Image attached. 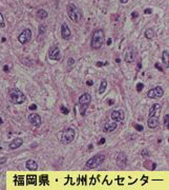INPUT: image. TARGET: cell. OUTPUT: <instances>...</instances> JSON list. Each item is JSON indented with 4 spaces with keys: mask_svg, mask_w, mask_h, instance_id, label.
<instances>
[{
    "mask_svg": "<svg viewBox=\"0 0 169 190\" xmlns=\"http://www.w3.org/2000/svg\"><path fill=\"white\" fill-rule=\"evenodd\" d=\"M105 42V34L103 30H97L94 32L90 41V47L94 50H99L103 47Z\"/></svg>",
    "mask_w": 169,
    "mask_h": 190,
    "instance_id": "1",
    "label": "cell"
},
{
    "mask_svg": "<svg viewBox=\"0 0 169 190\" xmlns=\"http://www.w3.org/2000/svg\"><path fill=\"white\" fill-rule=\"evenodd\" d=\"M75 137H76V131L72 128H66L64 130H62L61 132L58 133L59 141L64 145H67V144L72 142Z\"/></svg>",
    "mask_w": 169,
    "mask_h": 190,
    "instance_id": "2",
    "label": "cell"
},
{
    "mask_svg": "<svg viewBox=\"0 0 169 190\" xmlns=\"http://www.w3.org/2000/svg\"><path fill=\"white\" fill-rule=\"evenodd\" d=\"M8 98L13 104H21L25 101V95L22 93L20 90L16 88H9L8 89Z\"/></svg>",
    "mask_w": 169,
    "mask_h": 190,
    "instance_id": "3",
    "label": "cell"
},
{
    "mask_svg": "<svg viewBox=\"0 0 169 190\" xmlns=\"http://www.w3.org/2000/svg\"><path fill=\"white\" fill-rule=\"evenodd\" d=\"M66 12H67V15L69 19H71L72 21L76 22V23H78V22L81 21L82 19V13L80 11V9H78L77 6H76L74 3H69L67 5V8H66Z\"/></svg>",
    "mask_w": 169,
    "mask_h": 190,
    "instance_id": "4",
    "label": "cell"
},
{
    "mask_svg": "<svg viewBox=\"0 0 169 190\" xmlns=\"http://www.w3.org/2000/svg\"><path fill=\"white\" fill-rule=\"evenodd\" d=\"M90 101H91V96L89 93H84L79 97V108H80V113L82 116L85 115L86 110H87L89 104H90Z\"/></svg>",
    "mask_w": 169,
    "mask_h": 190,
    "instance_id": "5",
    "label": "cell"
},
{
    "mask_svg": "<svg viewBox=\"0 0 169 190\" xmlns=\"http://www.w3.org/2000/svg\"><path fill=\"white\" fill-rule=\"evenodd\" d=\"M104 161H105V155L97 154L86 162V167L89 168V169H95V168H98L99 166H101Z\"/></svg>",
    "mask_w": 169,
    "mask_h": 190,
    "instance_id": "6",
    "label": "cell"
},
{
    "mask_svg": "<svg viewBox=\"0 0 169 190\" xmlns=\"http://www.w3.org/2000/svg\"><path fill=\"white\" fill-rule=\"evenodd\" d=\"M32 39V31L30 28H25L22 31V33L18 36V41L22 44H25L27 42H30Z\"/></svg>",
    "mask_w": 169,
    "mask_h": 190,
    "instance_id": "7",
    "label": "cell"
},
{
    "mask_svg": "<svg viewBox=\"0 0 169 190\" xmlns=\"http://www.w3.org/2000/svg\"><path fill=\"white\" fill-rule=\"evenodd\" d=\"M164 95V90L162 87H155L153 89L148 91L147 96L149 98H153V99H157V98H161Z\"/></svg>",
    "mask_w": 169,
    "mask_h": 190,
    "instance_id": "8",
    "label": "cell"
},
{
    "mask_svg": "<svg viewBox=\"0 0 169 190\" xmlns=\"http://www.w3.org/2000/svg\"><path fill=\"white\" fill-rule=\"evenodd\" d=\"M135 56H136V51L132 47H128L124 52V60L126 62H133L135 61Z\"/></svg>",
    "mask_w": 169,
    "mask_h": 190,
    "instance_id": "9",
    "label": "cell"
},
{
    "mask_svg": "<svg viewBox=\"0 0 169 190\" xmlns=\"http://www.w3.org/2000/svg\"><path fill=\"white\" fill-rule=\"evenodd\" d=\"M110 117H111V119H113V122L120 123V122H123L124 120V118H125V114H124V111L122 109L113 110L110 114Z\"/></svg>",
    "mask_w": 169,
    "mask_h": 190,
    "instance_id": "10",
    "label": "cell"
},
{
    "mask_svg": "<svg viewBox=\"0 0 169 190\" xmlns=\"http://www.w3.org/2000/svg\"><path fill=\"white\" fill-rule=\"evenodd\" d=\"M28 122H30L34 127H37V128L40 127L41 124H42L40 115L37 113H31L30 115H28Z\"/></svg>",
    "mask_w": 169,
    "mask_h": 190,
    "instance_id": "11",
    "label": "cell"
},
{
    "mask_svg": "<svg viewBox=\"0 0 169 190\" xmlns=\"http://www.w3.org/2000/svg\"><path fill=\"white\" fill-rule=\"evenodd\" d=\"M48 57L53 60H59L60 59V49L58 47L54 46L48 51Z\"/></svg>",
    "mask_w": 169,
    "mask_h": 190,
    "instance_id": "12",
    "label": "cell"
},
{
    "mask_svg": "<svg viewBox=\"0 0 169 190\" xmlns=\"http://www.w3.org/2000/svg\"><path fill=\"white\" fill-rule=\"evenodd\" d=\"M127 164V156L124 152H120L119 154L117 155V165L120 168H124Z\"/></svg>",
    "mask_w": 169,
    "mask_h": 190,
    "instance_id": "13",
    "label": "cell"
},
{
    "mask_svg": "<svg viewBox=\"0 0 169 190\" xmlns=\"http://www.w3.org/2000/svg\"><path fill=\"white\" fill-rule=\"evenodd\" d=\"M61 35H62V38L65 40H68L72 38V32L66 23H62L61 25Z\"/></svg>",
    "mask_w": 169,
    "mask_h": 190,
    "instance_id": "14",
    "label": "cell"
},
{
    "mask_svg": "<svg viewBox=\"0 0 169 190\" xmlns=\"http://www.w3.org/2000/svg\"><path fill=\"white\" fill-rule=\"evenodd\" d=\"M161 110H162L161 104H154L153 106L149 109V114H148V115L149 116H157V117H159V115H160V113H161Z\"/></svg>",
    "mask_w": 169,
    "mask_h": 190,
    "instance_id": "15",
    "label": "cell"
},
{
    "mask_svg": "<svg viewBox=\"0 0 169 190\" xmlns=\"http://www.w3.org/2000/svg\"><path fill=\"white\" fill-rule=\"evenodd\" d=\"M147 125L150 129H157L159 126V117L157 116H149Z\"/></svg>",
    "mask_w": 169,
    "mask_h": 190,
    "instance_id": "16",
    "label": "cell"
},
{
    "mask_svg": "<svg viewBox=\"0 0 169 190\" xmlns=\"http://www.w3.org/2000/svg\"><path fill=\"white\" fill-rule=\"evenodd\" d=\"M22 144H23V139L20 138V137H17V138H15L13 142H9L8 147H9V149H12V150H15V149L21 147Z\"/></svg>",
    "mask_w": 169,
    "mask_h": 190,
    "instance_id": "17",
    "label": "cell"
},
{
    "mask_svg": "<svg viewBox=\"0 0 169 190\" xmlns=\"http://www.w3.org/2000/svg\"><path fill=\"white\" fill-rule=\"evenodd\" d=\"M118 128V124L116 122L113 123H106L103 127V131L104 132H111V131H114Z\"/></svg>",
    "mask_w": 169,
    "mask_h": 190,
    "instance_id": "18",
    "label": "cell"
},
{
    "mask_svg": "<svg viewBox=\"0 0 169 190\" xmlns=\"http://www.w3.org/2000/svg\"><path fill=\"white\" fill-rule=\"evenodd\" d=\"M25 167H26V169L31 170V171H35L38 169V164L36 163V161H34V160H28L26 163H25Z\"/></svg>",
    "mask_w": 169,
    "mask_h": 190,
    "instance_id": "19",
    "label": "cell"
},
{
    "mask_svg": "<svg viewBox=\"0 0 169 190\" xmlns=\"http://www.w3.org/2000/svg\"><path fill=\"white\" fill-rule=\"evenodd\" d=\"M162 60H163L165 66L169 68V52L167 50L163 51V53H162Z\"/></svg>",
    "mask_w": 169,
    "mask_h": 190,
    "instance_id": "20",
    "label": "cell"
},
{
    "mask_svg": "<svg viewBox=\"0 0 169 190\" xmlns=\"http://www.w3.org/2000/svg\"><path fill=\"white\" fill-rule=\"evenodd\" d=\"M37 18L39 19V20H43V19H45L47 16H48V14H47V12L45 11V10H43V9H40V10H38L37 11Z\"/></svg>",
    "mask_w": 169,
    "mask_h": 190,
    "instance_id": "21",
    "label": "cell"
},
{
    "mask_svg": "<svg viewBox=\"0 0 169 190\" xmlns=\"http://www.w3.org/2000/svg\"><path fill=\"white\" fill-rule=\"evenodd\" d=\"M106 88H107V81L105 80V79H103V80L101 81L100 87H99V93L103 94L104 92H105V90H106Z\"/></svg>",
    "mask_w": 169,
    "mask_h": 190,
    "instance_id": "22",
    "label": "cell"
},
{
    "mask_svg": "<svg viewBox=\"0 0 169 190\" xmlns=\"http://www.w3.org/2000/svg\"><path fill=\"white\" fill-rule=\"evenodd\" d=\"M145 37L147 38V39H152V38L154 37V32L152 28H147V30L145 31Z\"/></svg>",
    "mask_w": 169,
    "mask_h": 190,
    "instance_id": "23",
    "label": "cell"
},
{
    "mask_svg": "<svg viewBox=\"0 0 169 190\" xmlns=\"http://www.w3.org/2000/svg\"><path fill=\"white\" fill-rule=\"evenodd\" d=\"M164 126H165V128L168 129V127H169V114H165V116H164Z\"/></svg>",
    "mask_w": 169,
    "mask_h": 190,
    "instance_id": "24",
    "label": "cell"
},
{
    "mask_svg": "<svg viewBox=\"0 0 169 190\" xmlns=\"http://www.w3.org/2000/svg\"><path fill=\"white\" fill-rule=\"evenodd\" d=\"M60 111H61L62 114H65V115L69 113V110H68L66 107H64V106H61V108H60Z\"/></svg>",
    "mask_w": 169,
    "mask_h": 190,
    "instance_id": "25",
    "label": "cell"
},
{
    "mask_svg": "<svg viewBox=\"0 0 169 190\" xmlns=\"http://www.w3.org/2000/svg\"><path fill=\"white\" fill-rule=\"evenodd\" d=\"M5 27V22H4V19H3V16L0 12V28H4Z\"/></svg>",
    "mask_w": 169,
    "mask_h": 190,
    "instance_id": "26",
    "label": "cell"
},
{
    "mask_svg": "<svg viewBox=\"0 0 169 190\" xmlns=\"http://www.w3.org/2000/svg\"><path fill=\"white\" fill-rule=\"evenodd\" d=\"M143 88H144V85H143L142 82H139V84H137V92H141L143 90Z\"/></svg>",
    "mask_w": 169,
    "mask_h": 190,
    "instance_id": "27",
    "label": "cell"
},
{
    "mask_svg": "<svg viewBox=\"0 0 169 190\" xmlns=\"http://www.w3.org/2000/svg\"><path fill=\"white\" fill-rule=\"evenodd\" d=\"M135 129L138 131H143V126L139 125V124H135Z\"/></svg>",
    "mask_w": 169,
    "mask_h": 190,
    "instance_id": "28",
    "label": "cell"
},
{
    "mask_svg": "<svg viewBox=\"0 0 169 190\" xmlns=\"http://www.w3.org/2000/svg\"><path fill=\"white\" fill-rule=\"evenodd\" d=\"M75 62H76L75 59L72 58V57H71V58H68V60H67V66H72Z\"/></svg>",
    "mask_w": 169,
    "mask_h": 190,
    "instance_id": "29",
    "label": "cell"
},
{
    "mask_svg": "<svg viewBox=\"0 0 169 190\" xmlns=\"http://www.w3.org/2000/svg\"><path fill=\"white\" fill-rule=\"evenodd\" d=\"M28 110H31V111H35V110H37V104H32L31 106L28 107Z\"/></svg>",
    "mask_w": 169,
    "mask_h": 190,
    "instance_id": "30",
    "label": "cell"
},
{
    "mask_svg": "<svg viewBox=\"0 0 169 190\" xmlns=\"http://www.w3.org/2000/svg\"><path fill=\"white\" fill-rule=\"evenodd\" d=\"M44 31H45V25H40V28H39V34L44 33Z\"/></svg>",
    "mask_w": 169,
    "mask_h": 190,
    "instance_id": "31",
    "label": "cell"
},
{
    "mask_svg": "<svg viewBox=\"0 0 169 190\" xmlns=\"http://www.w3.org/2000/svg\"><path fill=\"white\" fill-rule=\"evenodd\" d=\"M6 161H8V158H6V157H1V158H0V165L5 164Z\"/></svg>",
    "mask_w": 169,
    "mask_h": 190,
    "instance_id": "32",
    "label": "cell"
},
{
    "mask_svg": "<svg viewBox=\"0 0 169 190\" xmlns=\"http://www.w3.org/2000/svg\"><path fill=\"white\" fill-rule=\"evenodd\" d=\"M142 156H149V152L147 150L142 151Z\"/></svg>",
    "mask_w": 169,
    "mask_h": 190,
    "instance_id": "33",
    "label": "cell"
},
{
    "mask_svg": "<svg viewBox=\"0 0 169 190\" xmlns=\"http://www.w3.org/2000/svg\"><path fill=\"white\" fill-rule=\"evenodd\" d=\"M86 85H87L88 87H90V86H92V85H94V82H92V80H91V79H88V80L86 81Z\"/></svg>",
    "mask_w": 169,
    "mask_h": 190,
    "instance_id": "34",
    "label": "cell"
},
{
    "mask_svg": "<svg viewBox=\"0 0 169 190\" xmlns=\"http://www.w3.org/2000/svg\"><path fill=\"white\" fill-rule=\"evenodd\" d=\"M154 66H155V68H157L158 70H160V71H161V72H163V69H162V66H161L160 65H159V63H158V62H157V63H155V65H154Z\"/></svg>",
    "mask_w": 169,
    "mask_h": 190,
    "instance_id": "35",
    "label": "cell"
},
{
    "mask_svg": "<svg viewBox=\"0 0 169 190\" xmlns=\"http://www.w3.org/2000/svg\"><path fill=\"white\" fill-rule=\"evenodd\" d=\"M138 16H139L138 12H132V13H131V17H132V18H137Z\"/></svg>",
    "mask_w": 169,
    "mask_h": 190,
    "instance_id": "36",
    "label": "cell"
},
{
    "mask_svg": "<svg viewBox=\"0 0 169 190\" xmlns=\"http://www.w3.org/2000/svg\"><path fill=\"white\" fill-rule=\"evenodd\" d=\"M144 13H145V14H151V13H152V10H151V9H146L145 11H144Z\"/></svg>",
    "mask_w": 169,
    "mask_h": 190,
    "instance_id": "37",
    "label": "cell"
},
{
    "mask_svg": "<svg viewBox=\"0 0 169 190\" xmlns=\"http://www.w3.org/2000/svg\"><path fill=\"white\" fill-rule=\"evenodd\" d=\"M104 142H105V138H104V137H102V138L100 139V141H99L98 144H99V145H103Z\"/></svg>",
    "mask_w": 169,
    "mask_h": 190,
    "instance_id": "38",
    "label": "cell"
},
{
    "mask_svg": "<svg viewBox=\"0 0 169 190\" xmlns=\"http://www.w3.org/2000/svg\"><path fill=\"white\" fill-rule=\"evenodd\" d=\"M3 71L8 73V72L9 71V68H8V66H3Z\"/></svg>",
    "mask_w": 169,
    "mask_h": 190,
    "instance_id": "39",
    "label": "cell"
},
{
    "mask_svg": "<svg viewBox=\"0 0 169 190\" xmlns=\"http://www.w3.org/2000/svg\"><path fill=\"white\" fill-rule=\"evenodd\" d=\"M108 62H105V63H103V62H97V66H104V65H107Z\"/></svg>",
    "mask_w": 169,
    "mask_h": 190,
    "instance_id": "40",
    "label": "cell"
},
{
    "mask_svg": "<svg viewBox=\"0 0 169 190\" xmlns=\"http://www.w3.org/2000/svg\"><path fill=\"white\" fill-rule=\"evenodd\" d=\"M114 104V101L113 100V99H109V100H108V104H110V106H111V104Z\"/></svg>",
    "mask_w": 169,
    "mask_h": 190,
    "instance_id": "41",
    "label": "cell"
},
{
    "mask_svg": "<svg viewBox=\"0 0 169 190\" xmlns=\"http://www.w3.org/2000/svg\"><path fill=\"white\" fill-rule=\"evenodd\" d=\"M106 43H107V46H110V44H111V39H110V38L107 40V42H106Z\"/></svg>",
    "mask_w": 169,
    "mask_h": 190,
    "instance_id": "42",
    "label": "cell"
},
{
    "mask_svg": "<svg viewBox=\"0 0 169 190\" xmlns=\"http://www.w3.org/2000/svg\"><path fill=\"white\" fill-rule=\"evenodd\" d=\"M120 2L124 4V3H127V2H128V0H120Z\"/></svg>",
    "mask_w": 169,
    "mask_h": 190,
    "instance_id": "43",
    "label": "cell"
},
{
    "mask_svg": "<svg viewBox=\"0 0 169 190\" xmlns=\"http://www.w3.org/2000/svg\"><path fill=\"white\" fill-rule=\"evenodd\" d=\"M155 168H157V164H152V169H155Z\"/></svg>",
    "mask_w": 169,
    "mask_h": 190,
    "instance_id": "44",
    "label": "cell"
},
{
    "mask_svg": "<svg viewBox=\"0 0 169 190\" xmlns=\"http://www.w3.org/2000/svg\"><path fill=\"white\" fill-rule=\"evenodd\" d=\"M138 69H141V63H140V62L138 63Z\"/></svg>",
    "mask_w": 169,
    "mask_h": 190,
    "instance_id": "45",
    "label": "cell"
},
{
    "mask_svg": "<svg viewBox=\"0 0 169 190\" xmlns=\"http://www.w3.org/2000/svg\"><path fill=\"white\" fill-rule=\"evenodd\" d=\"M2 123H3V120H2L1 117H0V124H2Z\"/></svg>",
    "mask_w": 169,
    "mask_h": 190,
    "instance_id": "46",
    "label": "cell"
}]
</instances>
